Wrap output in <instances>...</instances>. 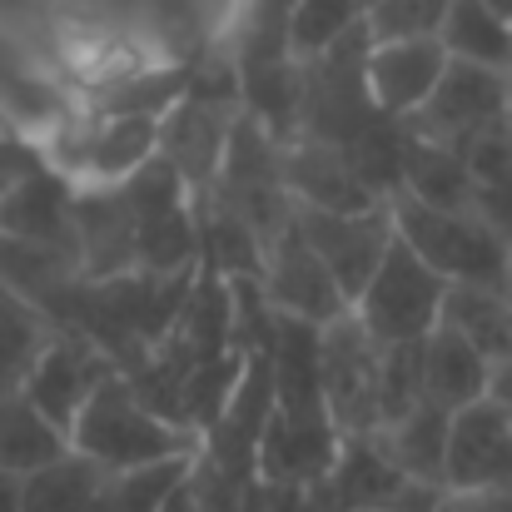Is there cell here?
Returning a JSON list of instances; mask_svg holds the SVG:
<instances>
[{
	"label": "cell",
	"instance_id": "cb8c5ba5",
	"mask_svg": "<svg viewBox=\"0 0 512 512\" xmlns=\"http://www.w3.org/2000/svg\"><path fill=\"white\" fill-rule=\"evenodd\" d=\"M150 155H160V120L145 115H100L95 130H85L80 150V174L100 184H120L135 174Z\"/></svg>",
	"mask_w": 512,
	"mask_h": 512
},
{
	"label": "cell",
	"instance_id": "ac0fdd59",
	"mask_svg": "<svg viewBox=\"0 0 512 512\" xmlns=\"http://www.w3.org/2000/svg\"><path fill=\"white\" fill-rule=\"evenodd\" d=\"M448 70V50L438 35H418V40H373L368 55V85L383 115H413L443 80Z\"/></svg>",
	"mask_w": 512,
	"mask_h": 512
},
{
	"label": "cell",
	"instance_id": "b9f144b4",
	"mask_svg": "<svg viewBox=\"0 0 512 512\" xmlns=\"http://www.w3.org/2000/svg\"><path fill=\"white\" fill-rule=\"evenodd\" d=\"M503 294H508V304H512V254H508V274H503Z\"/></svg>",
	"mask_w": 512,
	"mask_h": 512
},
{
	"label": "cell",
	"instance_id": "30bf717a",
	"mask_svg": "<svg viewBox=\"0 0 512 512\" xmlns=\"http://www.w3.org/2000/svg\"><path fill=\"white\" fill-rule=\"evenodd\" d=\"M294 219H299L304 239L319 249V259L329 264V274L339 279L343 299H348V309H353V299L368 289L373 269L383 264L388 244L398 239V229H393V204H378V209H363V214H334V209L294 204Z\"/></svg>",
	"mask_w": 512,
	"mask_h": 512
},
{
	"label": "cell",
	"instance_id": "ab89813d",
	"mask_svg": "<svg viewBox=\"0 0 512 512\" xmlns=\"http://www.w3.org/2000/svg\"><path fill=\"white\" fill-rule=\"evenodd\" d=\"M0 512H25L20 508V478L0 468Z\"/></svg>",
	"mask_w": 512,
	"mask_h": 512
},
{
	"label": "cell",
	"instance_id": "1f68e13d",
	"mask_svg": "<svg viewBox=\"0 0 512 512\" xmlns=\"http://www.w3.org/2000/svg\"><path fill=\"white\" fill-rule=\"evenodd\" d=\"M189 463H194V453L160 458V463H145V468H125V473H110V483H105L100 508L95 512H160L165 498L189 478Z\"/></svg>",
	"mask_w": 512,
	"mask_h": 512
},
{
	"label": "cell",
	"instance_id": "3957f363",
	"mask_svg": "<svg viewBox=\"0 0 512 512\" xmlns=\"http://www.w3.org/2000/svg\"><path fill=\"white\" fill-rule=\"evenodd\" d=\"M368 55H373V30H368V20H358L329 50L304 60L299 135L348 145L358 130H368L383 115L378 100H373V85H368Z\"/></svg>",
	"mask_w": 512,
	"mask_h": 512
},
{
	"label": "cell",
	"instance_id": "d590c367",
	"mask_svg": "<svg viewBox=\"0 0 512 512\" xmlns=\"http://www.w3.org/2000/svg\"><path fill=\"white\" fill-rule=\"evenodd\" d=\"M45 165H50L45 150H35V145H25V140H15V135L0 130V199H5L10 189H20L30 174L45 170Z\"/></svg>",
	"mask_w": 512,
	"mask_h": 512
},
{
	"label": "cell",
	"instance_id": "83f0119b",
	"mask_svg": "<svg viewBox=\"0 0 512 512\" xmlns=\"http://www.w3.org/2000/svg\"><path fill=\"white\" fill-rule=\"evenodd\" d=\"M438 40L453 60L488 65V70H512V20L498 15L488 0H453L448 15H443Z\"/></svg>",
	"mask_w": 512,
	"mask_h": 512
},
{
	"label": "cell",
	"instance_id": "484cf974",
	"mask_svg": "<svg viewBox=\"0 0 512 512\" xmlns=\"http://www.w3.org/2000/svg\"><path fill=\"white\" fill-rule=\"evenodd\" d=\"M110 483V468H100L85 453H60L55 463L20 478V508L25 512H95Z\"/></svg>",
	"mask_w": 512,
	"mask_h": 512
},
{
	"label": "cell",
	"instance_id": "ba28073f",
	"mask_svg": "<svg viewBox=\"0 0 512 512\" xmlns=\"http://www.w3.org/2000/svg\"><path fill=\"white\" fill-rule=\"evenodd\" d=\"M378 358H383V343L358 324L353 309L324 329V343H319L324 403L343 428V438L378 433Z\"/></svg>",
	"mask_w": 512,
	"mask_h": 512
},
{
	"label": "cell",
	"instance_id": "9a60e30c",
	"mask_svg": "<svg viewBox=\"0 0 512 512\" xmlns=\"http://www.w3.org/2000/svg\"><path fill=\"white\" fill-rule=\"evenodd\" d=\"M0 289H10L30 309H40L55 329H70L75 304L85 294V269L75 254H65L55 244H35V239L0 229Z\"/></svg>",
	"mask_w": 512,
	"mask_h": 512
},
{
	"label": "cell",
	"instance_id": "f546056e",
	"mask_svg": "<svg viewBox=\"0 0 512 512\" xmlns=\"http://www.w3.org/2000/svg\"><path fill=\"white\" fill-rule=\"evenodd\" d=\"M244 363H249V353L229 348V353H219V358H204V363L184 378L179 423H184L194 438L219 423V413L229 408V398H234V388H239V378H244Z\"/></svg>",
	"mask_w": 512,
	"mask_h": 512
},
{
	"label": "cell",
	"instance_id": "7bdbcfd3",
	"mask_svg": "<svg viewBox=\"0 0 512 512\" xmlns=\"http://www.w3.org/2000/svg\"><path fill=\"white\" fill-rule=\"evenodd\" d=\"M368 5H373V0H363V10H368Z\"/></svg>",
	"mask_w": 512,
	"mask_h": 512
},
{
	"label": "cell",
	"instance_id": "f1b7e54d",
	"mask_svg": "<svg viewBox=\"0 0 512 512\" xmlns=\"http://www.w3.org/2000/svg\"><path fill=\"white\" fill-rule=\"evenodd\" d=\"M50 334H55V324L40 309H30L25 299L0 289V398L25 388V378H30L35 358L45 353Z\"/></svg>",
	"mask_w": 512,
	"mask_h": 512
},
{
	"label": "cell",
	"instance_id": "9c48e42d",
	"mask_svg": "<svg viewBox=\"0 0 512 512\" xmlns=\"http://www.w3.org/2000/svg\"><path fill=\"white\" fill-rule=\"evenodd\" d=\"M269 418H274V363H269V348H254L229 408L219 413L214 428L199 433V458H209L224 478L249 488L259 473V443H264Z\"/></svg>",
	"mask_w": 512,
	"mask_h": 512
},
{
	"label": "cell",
	"instance_id": "74e56055",
	"mask_svg": "<svg viewBox=\"0 0 512 512\" xmlns=\"http://www.w3.org/2000/svg\"><path fill=\"white\" fill-rule=\"evenodd\" d=\"M488 398H498V403L508 408V418H512V358H508V363H498V368H493V383H488Z\"/></svg>",
	"mask_w": 512,
	"mask_h": 512
},
{
	"label": "cell",
	"instance_id": "ffe728a7",
	"mask_svg": "<svg viewBox=\"0 0 512 512\" xmlns=\"http://www.w3.org/2000/svg\"><path fill=\"white\" fill-rule=\"evenodd\" d=\"M448 428H453V413L423 398L403 423L378 428L373 443H378V453H383L393 468H403L413 483H428V488H443V493H448Z\"/></svg>",
	"mask_w": 512,
	"mask_h": 512
},
{
	"label": "cell",
	"instance_id": "52a82bcc",
	"mask_svg": "<svg viewBox=\"0 0 512 512\" xmlns=\"http://www.w3.org/2000/svg\"><path fill=\"white\" fill-rule=\"evenodd\" d=\"M403 120L418 140L468 150L473 140H483L488 130L512 120V70H488V65H468L448 55L438 90Z\"/></svg>",
	"mask_w": 512,
	"mask_h": 512
},
{
	"label": "cell",
	"instance_id": "277c9868",
	"mask_svg": "<svg viewBox=\"0 0 512 512\" xmlns=\"http://www.w3.org/2000/svg\"><path fill=\"white\" fill-rule=\"evenodd\" d=\"M239 115H244L239 65H204V70H194L189 95L160 120V155L184 174L189 189H209L214 184Z\"/></svg>",
	"mask_w": 512,
	"mask_h": 512
},
{
	"label": "cell",
	"instance_id": "8d00e7d4",
	"mask_svg": "<svg viewBox=\"0 0 512 512\" xmlns=\"http://www.w3.org/2000/svg\"><path fill=\"white\" fill-rule=\"evenodd\" d=\"M443 512H512V488L508 493H448Z\"/></svg>",
	"mask_w": 512,
	"mask_h": 512
},
{
	"label": "cell",
	"instance_id": "4dcf8cb0",
	"mask_svg": "<svg viewBox=\"0 0 512 512\" xmlns=\"http://www.w3.org/2000/svg\"><path fill=\"white\" fill-rule=\"evenodd\" d=\"M199 65H170V70H145V75H125L100 95V115H145V120H165L174 105L189 95Z\"/></svg>",
	"mask_w": 512,
	"mask_h": 512
},
{
	"label": "cell",
	"instance_id": "2e32d148",
	"mask_svg": "<svg viewBox=\"0 0 512 512\" xmlns=\"http://www.w3.org/2000/svg\"><path fill=\"white\" fill-rule=\"evenodd\" d=\"M75 234L85 279H120L140 269V229L120 184L80 179L75 184Z\"/></svg>",
	"mask_w": 512,
	"mask_h": 512
},
{
	"label": "cell",
	"instance_id": "e575fe53",
	"mask_svg": "<svg viewBox=\"0 0 512 512\" xmlns=\"http://www.w3.org/2000/svg\"><path fill=\"white\" fill-rule=\"evenodd\" d=\"M453 0H373L363 10L373 40H418V35H438L443 15Z\"/></svg>",
	"mask_w": 512,
	"mask_h": 512
},
{
	"label": "cell",
	"instance_id": "8fae6325",
	"mask_svg": "<svg viewBox=\"0 0 512 512\" xmlns=\"http://www.w3.org/2000/svg\"><path fill=\"white\" fill-rule=\"evenodd\" d=\"M264 294L279 314H294V319H309L319 329H329L334 319L348 314V299H343L339 279L329 274V264L319 259V249L304 239L299 219H289L274 244L264 249Z\"/></svg>",
	"mask_w": 512,
	"mask_h": 512
},
{
	"label": "cell",
	"instance_id": "836d02e7",
	"mask_svg": "<svg viewBox=\"0 0 512 512\" xmlns=\"http://www.w3.org/2000/svg\"><path fill=\"white\" fill-rule=\"evenodd\" d=\"M363 20V0H299L294 5V25H289V50L299 60L329 50L348 25Z\"/></svg>",
	"mask_w": 512,
	"mask_h": 512
},
{
	"label": "cell",
	"instance_id": "e0dca14e",
	"mask_svg": "<svg viewBox=\"0 0 512 512\" xmlns=\"http://www.w3.org/2000/svg\"><path fill=\"white\" fill-rule=\"evenodd\" d=\"M284 189H289L294 204L334 209V214H363V209L388 204L363 174L353 170V160L339 145H329L319 135L284 140Z\"/></svg>",
	"mask_w": 512,
	"mask_h": 512
},
{
	"label": "cell",
	"instance_id": "d4e9b609",
	"mask_svg": "<svg viewBox=\"0 0 512 512\" xmlns=\"http://www.w3.org/2000/svg\"><path fill=\"white\" fill-rule=\"evenodd\" d=\"M438 324L463 334L493 368L512 358V304L508 294L493 289V284H448Z\"/></svg>",
	"mask_w": 512,
	"mask_h": 512
},
{
	"label": "cell",
	"instance_id": "d6a6232c",
	"mask_svg": "<svg viewBox=\"0 0 512 512\" xmlns=\"http://www.w3.org/2000/svg\"><path fill=\"white\" fill-rule=\"evenodd\" d=\"M423 398H428L423 393V339L383 343V358H378V428L403 423Z\"/></svg>",
	"mask_w": 512,
	"mask_h": 512
},
{
	"label": "cell",
	"instance_id": "f35d334b",
	"mask_svg": "<svg viewBox=\"0 0 512 512\" xmlns=\"http://www.w3.org/2000/svg\"><path fill=\"white\" fill-rule=\"evenodd\" d=\"M160 512H199V498H194V483L184 478V483L174 488L170 498H165V508H160Z\"/></svg>",
	"mask_w": 512,
	"mask_h": 512
},
{
	"label": "cell",
	"instance_id": "7402d4cb",
	"mask_svg": "<svg viewBox=\"0 0 512 512\" xmlns=\"http://www.w3.org/2000/svg\"><path fill=\"white\" fill-rule=\"evenodd\" d=\"M239 65V100L254 120H264L279 140L299 135V100H304V60H234Z\"/></svg>",
	"mask_w": 512,
	"mask_h": 512
},
{
	"label": "cell",
	"instance_id": "60d3db41",
	"mask_svg": "<svg viewBox=\"0 0 512 512\" xmlns=\"http://www.w3.org/2000/svg\"><path fill=\"white\" fill-rule=\"evenodd\" d=\"M488 5H493L498 15H508V20H512V0H488Z\"/></svg>",
	"mask_w": 512,
	"mask_h": 512
},
{
	"label": "cell",
	"instance_id": "d6986e66",
	"mask_svg": "<svg viewBox=\"0 0 512 512\" xmlns=\"http://www.w3.org/2000/svg\"><path fill=\"white\" fill-rule=\"evenodd\" d=\"M75 174L55 170H35L20 189H10L0 199V229L5 234H20V239H35V244H55L65 254L80 259V234H75Z\"/></svg>",
	"mask_w": 512,
	"mask_h": 512
},
{
	"label": "cell",
	"instance_id": "6da1fadb",
	"mask_svg": "<svg viewBox=\"0 0 512 512\" xmlns=\"http://www.w3.org/2000/svg\"><path fill=\"white\" fill-rule=\"evenodd\" d=\"M70 448L95 458L110 473L125 468H145L160 458H179V453H199V438L189 428H174L160 413H150L140 403V393L130 388L125 373H110L95 398L80 408L75 428H70Z\"/></svg>",
	"mask_w": 512,
	"mask_h": 512
},
{
	"label": "cell",
	"instance_id": "7c38bea8",
	"mask_svg": "<svg viewBox=\"0 0 512 512\" xmlns=\"http://www.w3.org/2000/svg\"><path fill=\"white\" fill-rule=\"evenodd\" d=\"M110 373H120V368H115V358H110L100 343L75 334V329H55L50 343H45V353L35 358V368H30V378H25L20 393H25L55 428L70 433L75 418H80V408L95 398V388H100Z\"/></svg>",
	"mask_w": 512,
	"mask_h": 512
},
{
	"label": "cell",
	"instance_id": "603a6c76",
	"mask_svg": "<svg viewBox=\"0 0 512 512\" xmlns=\"http://www.w3.org/2000/svg\"><path fill=\"white\" fill-rule=\"evenodd\" d=\"M413 135V130H408ZM433 209H473L478 204V179L463 150L438 145V140H408V160H403V189Z\"/></svg>",
	"mask_w": 512,
	"mask_h": 512
},
{
	"label": "cell",
	"instance_id": "4fadbf2b",
	"mask_svg": "<svg viewBox=\"0 0 512 512\" xmlns=\"http://www.w3.org/2000/svg\"><path fill=\"white\" fill-rule=\"evenodd\" d=\"M343 448V428L329 403H274V418L259 443V473L269 483H319Z\"/></svg>",
	"mask_w": 512,
	"mask_h": 512
},
{
	"label": "cell",
	"instance_id": "8992f818",
	"mask_svg": "<svg viewBox=\"0 0 512 512\" xmlns=\"http://www.w3.org/2000/svg\"><path fill=\"white\" fill-rule=\"evenodd\" d=\"M443 294H448V279L428 269L403 239H393L368 289L353 299V314L378 343L428 339L443 319Z\"/></svg>",
	"mask_w": 512,
	"mask_h": 512
},
{
	"label": "cell",
	"instance_id": "44dd1931",
	"mask_svg": "<svg viewBox=\"0 0 512 512\" xmlns=\"http://www.w3.org/2000/svg\"><path fill=\"white\" fill-rule=\"evenodd\" d=\"M488 383H493V363L463 334H453L448 324H438L423 339V393H428V403L458 413V408L488 398Z\"/></svg>",
	"mask_w": 512,
	"mask_h": 512
},
{
	"label": "cell",
	"instance_id": "5b68a950",
	"mask_svg": "<svg viewBox=\"0 0 512 512\" xmlns=\"http://www.w3.org/2000/svg\"><path fill=\"white\" fill-rule=\"evenodd\" d=\"M120 189L135 209L140 269H150V274L199 269L204 234H199V209H194V189L184 184V174L165 155H150L140 170L120 179Z\"/></svg>",
	"mask_w": 512,
	"mask_h": 512
},
{
	"label": "cell",
	"instance_id": "4316f807",
	"mask_svg": "<svg viewBox=\"0 0 512 512\" xmlns=\"http://www.w3.org/2000/svg\"><path fill=\"white\" fill-rule=\"evenodd\" d=\"M60 453H70V433L55 428L25 393H5L0 398V468L25 478V473L55 463Z\"/></svg>",
	"mask_w": 512,
	"mask_h": 512
},
{
	"label": "cell",
	"instance_id": "5bb4252c",
	"mask_svg": "<svg viewBox=\"0 0 512 512\" xmlns=\"http://www.w3.org/2000/svg\"><path fill=\"white\" fill-rule=\"evenodd\" d=\"M512 418L498 398H478L453 413L448 428V493H508Z\"/></svg>",
	"mask_w": 512,
	"mask_h": 512
},
{
	"label": "cell",
	"instance_id": "7a4b0ae2",
	"mask_svg": "<svg viewBox=\"0 0 512 512\" xmlns=\"http://www.w3.org/2000/svg\"><path fill=\"white\" fill-rule=\"evenodd\" d=\"M393 229L398 239L438 269L448 284H493L503 289L512 244L478 209H433L413 194H393Z\"/></svg>",
	"mask_w": 512,
	"mask_h": 512
}]
</instances>
